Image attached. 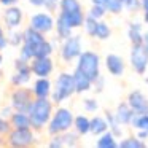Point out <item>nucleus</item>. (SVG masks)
Segmentation results:
<instances>
[{"label": "nucleus", "instance_id": "nucleus-7", "mask_svg": "<svg viewBox=\"0 0 148 148\" xmlns=\"http://www.w3.org/2000/svg\"><path fill=\"white\" fill-rule=\"evenodd\" d=\"M129 62L131 67L135 70V73L145 75L148 70V51L145 49V46L142 45H132L131 54H129Z\"/></svg>", "mask_w": 148, "mask_h": 148}, {"label": "nucleus", "instance_id": "nucleus-32", "mask_svg": "<svg viewBox=\"0 0 148 148\" xmlns=\"http://www.w3.org/2000/svg\"><path fill=\"white\" fill-rule=\"evenodd\" d=\"M59 135H61V140H62V147H77L78 137H80V135L75 131L72 132V129H70V131H65Z\"/></svg>", "mask_w": 148, "mask_h": 148}, {"label": "nucleus", "instance_id": "nucleus-18", "mask_svg": "<svg viewBox=\"0 0 148 148\" xmlns=\"http://www.w3.org/2000/svg\"><path fill=\"white\" fill-rule=\"evenodd\" d=\"M113 116H115V119L121 126H129L131 124L132 116H134V112H132V108L127 105V102H121L118 107H116Z\"/></svg>", "mask_w": 148, "mask_h": 148}, {"label": "nucleus", "instance_id": "nucleus-27", "mask_svg": "<svg viewBox=\"0 0 148 148\" xmlns=\"http://www.w3.org/2000/svg\"><path fill=\"white\" fill-rule=\"evenodd\" d=\"M118 147L119 148H145L147 143L145 140L138 138L137 135H131V137H124L118 142Z\"/></svg>", "mask_w": 148, "mask_h": 148}, {"label": "nucleus", "instance_id": "nucleus-40", "mask_svg": "<svg viewBox=\"0 0 148 148\" xmlns=\"http://www.w3.org/2000/svg\"><path fill=\"white\" fill-rule=\"evenodd\" d=\"M13 113V108H11V105L10 107H5L3 110H2V113H0V116H3V118H10V115Z\"/></svg>", "mask_w": 148, "mask_h": 148}, {"label": "nucleus", "instance_id": "nucleus-29", "mask_svg": "<svg viewBox=\"0 0 148 148\" xmlns=\"http://www.w3.org/2000/svg\"><path fill=\"white\" fill-rule=\"evenodd\" d=\"M112 37V27L105 23V21H97V27H96V34H94V38L97 40H108Z\"/></svg>", "mask_w": 148, "mask_h": 148}, {"label": "nucleus", "instance_id": "nucleus-17", "mask_svg": "<svg viewBox=\"0 0 148 148\" xmlns=\"http://www.w3.org/2000/svg\"><path fill=\"white\" fill-rule=\"evenodd\" d=\"M43 40H45V34L38 32V30H35V29H32L30 26L27 27V29H24V32H23V43H24V45H27V46H30L32 51L43 42Z\"/></svg>", "mask_w": 148, "mask_h": 148}, {"label": "nucleus", "instance_id": "nucleus-6", "mask_svg": "<svg viewBox=\"0 0 148 148\" xmlns=\"http://www.w3.org/2000/svg\"><path fill=\"white\" fill-rule=\"evenodd\" d=\"M83 46H81V37L80 35H70L62 40L61 46V58L64 62L77 61V58L81 54Z\"/></svg>", "mask_w": 148, "mask_h": 148}, {"label": "nucleus", "instance_id": "nucleus-22", "mask_svg": "<svg viewBox=\"0 0 148 148\" xmlns=\"http://www.w3.org/2000/svg\"><path fill=\"white\" fill-rule=\"evenodd\" d=\"M105 131H108V123H107L105 116H92L91 118V124H89V134L97 135L103 134Z\"/></svg>", "mask_w": 148, "mask_h": 148}, {"label": "nucleus", "instance_id": "nucleus-19", "mask_svg": "<svg viewBox=\"0 0 148 148\" xmlns=\"http://www.w3.org/2000/svg\"><path fill=\"white\" fill-rule=\"evenodd\" d=\"M11 127H30V118L27 112H19V110H13V113L8 118Z\"/></svg>", "mask_w": 148, "mask_h": 148}, {"label": "nucleus", "instance_id": "nucleus-33", "mask_svg": "<svg viewBox=\"0 0 148 148\" xmlns=\"http://www.w3.org/2000/svg\"><path fill=\"white\" fill-rule=\"evenodd\" d=\"M7 40H8V45H11V46H21V43H23V32H19L18 29H10Z\"/></svg>", "mask_w": 148, "mask_h": 148}, {"label": "nucleus", "instance_id": "nucleus-45", "mask_svg": "<svg viewBox=\"0 0 148 148\" xmlns=\"http://www.w3.org/2000/svg\"><path fill=\"white\" fill-rule=\"evenodd\" d=\"M29 2L34 7H43V2H45V0H29Z\"/></svg>", "mask_w": 148, "mask_h": 148}, {"label": "nucleus", "instance_id": "nucleus-16", "mask_svg": "<svg viewBox=\"0 0 148 148\" xmlns=\"http://www.w3.org/2000/svg\"><path fill=\"white\" fill-rule=\"evenodd\" d=\"M72 77H73V84H75V94H84L92 89V81L78 69H75Z\"/></svg>", "mask_w": 148, "mask_h": 148}, {"label": "nucleus", "instance_id": "nucleus-24", "mask_svg": "<svg viewBox=\"0 0 148 148\" xmlns=\"http://www.w3.org/2000/svg\"><path fill=\"white\" fill-rule=\"evenodd\" d=\"M96 147H99V148H118V138L110 131H105L103 134L97 135Z\"/></svg>", "mask_w": 148, "mask_h": 148}, {"label": "nucleus", "instance_id": "nucleus-47", "mask_svg": "<svg viewBox=\"0 0 148 148\" xmlns=\"http://www.w3.org/2000/svg\"><path fill=\"white\" fill-rule=\"evenodd\" d=\"M143 23L148 24V11H143Z\"/></svg>", "mask_w": 148, "mask_h": 148}, {"label": "nucleus", "instance_id": "nucleus-21", "mask_svg": "<svg viewBox=\"0 0 148 148\" xmlns=\"http://www.w3.org/2000/svg\"><path fill=\"white\" fill-rule=\"evenodd\" d=\"M127 38L131 45H140L143 38V26L142 23H131L127 27Z\"/></svg>", "mask_w": 148, "mask_h": 148}, {"label": "nucleus", "instance_id": "nucleus-9", "mask_svg": "<svg viewBox=\"0 0 148 148\" xmlns=\"http://www.w3.org/2000/svg\"><path fill=\"white\" fill-rule=\"evenodd\" d=\"M14 69H16V72H14V75L10 80L11 84L16 86V88L18 86H26L30 81V78H32V72H30L29 62H26V61L18 58L16 61H14Z\"/></svg>", "mask_w": 148, "mask_h": 148}, {"label": "nucleus", "instance_id": "nucleus-25", "mask_svg": "<svg viewBox=\"0 0 148 148\" xmlns=\"http://www.w3.org/2000/svg\"><path fill=\"white\" fill-rule=\"evenodd\" d=\"M54 29H56V35H58L59 40H64V38H67V37H70L72 30H73L62 18H59V16L56 18V21H54Z\"/></svg>", "mask_w": 148, "mask_h": 148}, {"label": "nucleus", "instance_id": "nucleus-15", "mask_svg": "<svg viewBox=\"0 0 148 148\" xmlns=\"http://www.w3.org/2000/svg\"><path fill=\"white\" fill-rule=\"evenodd\" d=\"M32 94L34 97L37 99H46V97L51 96V91H53V83L48 80V77H43V78H37L35 83L32 86Z\"/></svg>", "mask_w": 148, "mask_h": 148}, {"label": "nucleus", "instance_id": "nucleus-49", "mask_svg": "<svg viewBox=\"0 0 148 148\" xmlns=\"http://www.w3.org/2000/svg\"><path fill=\"white\" fill-rule=\"evenodd\" d=\"M2 62H3V56L0 54V65H2Z\"/></svg>", "mask_w": 148, "mask_h": 148}, {"label": "nucleus", "instance_id": "nucleus-1", "mask_svg": "<svg viewBox=\"0 0 148 148\" xmlns=\"http://www.w3.org/2000/svg\"><path fill=\"white\" fill-rule=\"evenodd\" d=\"M54 110V103L49 97L46 99H37L34 97V102L29 108V118H30V127L34 131H42L48 124L49 118Z\"/></svg>", "mask_w": 148, "mask_h": 148}, {"label": "nucleus", "instance_id": "nucleus-28", "mask_svg": "<svg viewBox=\"0 0 148 148\" xmlns=\"http://www.w3.org/2000/svg\"><path fill=\"white\" fill-rule=\"evenodd\" d=\"M53 51H54V46L49 40H43L35 49H34V58H46V56H51Z\"/></svg>", "mask_w": 148, "mask_h": 148}, {"label": "nucleus", "instance_id": "nucleus-48", "mask_svg": "<svg viewBox=\"0 0 148 148\" xmlns=\"http://www.w3.org/2000/svg\"><path fill=\"white\" fill-rule=\"evenodd\" d=\"M3 35H5V34H3V29H2V26H0V38H2Z\"/></svg>", "mask_w": 148, "mask_h": 148}, {"label": "nucleus", "instance_id": "nucleus-38", "mask_svg": "<svg viewBox=\"0 0 148 148\" xmlns=\"http://www.w3.org/2000/svg\"><path fill=\"white\" fill-rule=\"evenodd\" d=\"M84 110L88 113H96L99 110V102L96 99H84Z\"/></svg>", "mask_w": 148, "mask_h": 148}, {"label": "nucleus", "instance_id": "nucleus-12", "mask_svg": "<svg viewBox=\"0 0 148 148\" xmlns=\"http://www.w3.org/2000/svg\"><path fill=\"white\" fill-rule=\"evenodd\" d=\"M126 102H127V105L132 108L134 113H148V97L142 91L138 89L131 91L127 94Z\"/></svg>", "mask_w": 148, "mask_h": 148}, {"label": "nucleus", "instance_id": "nucleus-44", "mask_svg": "<svg viewBox=\"0 0 148 148\" xmlns=\"http://www.w3.org/2000/svg\"><path fill=\"white\" fill-rule=\"evenodd\" d=\"M142 45L145 46V49L148 51V30L147 32H143V38H142Z\"/></svg>", "mask_w": 148, "mask_h": 148}, {"label": "nucleus", "instance_id": "nucleus-11", "mask_svg": "<svg viewBox=\"0 0 148 148\" xmlns=\"http://www.w3.org/2000/svg\"><path fill=\"white\" fill-rule=\"evenodd\" d=\"M30 27L42 34H49L54 29V18L51 16V13H35L30 18Z\"/></svg>", "mask_w": 148, "mask_h": 148}, {"label": "nucleus", "instance_id": "nucleus-41", "mask_svg": "<svg viewBox=\"0 0 148 148\" xmlns=\"http://www.w3.org/2000/svg\"><path fill=\"white\" fill-rule=\"evenodd\" d=\"M18 2H19V0H0V5H2V7H11V5H16Z\"/></svg>", "mask_w": 148, "mask_h": 148}, {"label": "nucleus", "instance_id": "nucleus-46", "mask_svg": "<svg viewBox=\"0 0 148 148\" xmlns=\"http://www.w3.org/2000/svg\"><path fill=\"white\" fill-rule=\"evenodd\" d=\"M140 8L143 11H148V0H140Z\"/></svg>", "mask_w": 148, "mask_h": 148}, {"label": "nucleus", "instance_id": "nucleus-20", "mask_svg": "<svg viewBox=\"0 0 148 148\" xmlns=\"http://www.w3.org/2000/svg\"><path fill=\"white\" fill-rule=\"evenodd\" d=\"M59 18H62L72 29H78V27L83 26L84 13H83V10L73 11V13H64V11H61V13H59Z\"/></svg>", "mask_w": 148, "mask_h": 148}, {"label": "nucleus", "instance_id": "nucleus-43", "mask_svg": "<svg viewBox=\"0 0 148 148\" xmlns=\"http://www.w3.org/2000/svg\"><path fill=\"white\" fill-rule=\"evenodd\" d=\"M8 46V40H7V37H2V38H0V51H2V49H5Z\"/></svg>", "mask_w": 148, "mask_h": 148}, {"label": "nucleus", "instance_id": "nucleus-3", "mask_svg": "<svg viewBox=\"0 0 148 148\" xmlns=\"http://www.w3.org/2000/svg\"><path fill=\"white\" fill-rule=\"evenodd\" d=\"M72 126H73V113L65 107H58L56 110H53V115L46 127H48L49 135H56L65 131H70Z\"/></svg>", "mask_w": 148, "mask_h": 148}, {"label": "nucleus", "instance_id": "nucleus-34", "mask_svg": "<svg viewBox=\"0 0 148 148\" xmlns=\"http://www.w3.org/2000/svg\"><path fill=\"white\" fill-rule=\"evenodd\" d=\"M81 27H84V32H86L89 37H94V34H96V27H97V19H94V18H91V16L86 14Z\"/></svg>", "mask_w": 148, "mask_h": 148}, {"label": "nucleus", "instance_id": "nucleus-4", "mask_svg": "<svg viewBox=\"0 0 148 148\" xmlns=\"http://www.w3.org/2000/svg\"><path fill=\"white\" fill-rule=\"evenodd\" d=\"M77 69L83 72L91 81H96L100 77V58L94 51H81L77 58Z\"/></svg>", "mask_w": 148, "mask_h": 148}, {"label": "nucleus", "instance_id": "nucleus-31", "mask_svg": "<svg viewBox=\"0 0 148 148\" xmlns=\"http://www.w3.org/2000/svg\"><path fill=\"white\" fill-rule=\"evenodd\" d=\"M59 10L64 13H73V11H80L81 8L80 0H59Z\"/></svg>", "mask_w": 148, "mask_h": 148}, {"label": "nucleus", "instance_id": "nucleus-5", "mask_svg": "<svg viewBox=\"0 0 148 148\" xmlns=\"http://www.w3.org/2000/svg\"><path fill=\"white\" fill-rule=\"evenodd\" d=\"M7 142L10 147L26 148L35 143L37 137L32 127H11L7 134Z\"/></svg>", "mask_w": 148, "mask_h": 148}, {"label": "nucleus", "instance_id": "nucleus-42", "mask_svg": "<svg viewBox=\"0 0 148 148\" xmlns=\"http://www.w3.org/2000/svg\"><path fill=\"white\" fill-rule=\"evenodd\" d=\"M135 135H137L138 138H142V140L148 138V132L147 131H135Z\"/></svg>", "mask_w": 148, "mask_h": 148}, {"label": "nucleus", "instance_id": "nucleus-50", "mask_svg": "<svg viewBox=\"0 0 148 148\" xmlns=\"http://www.w3.org/2000/svg\"><path fill=\"white\" fill-rule=\"evenodd\" d=\"M145 83H147V84H148V78H145Z\"/></svg>", "mask_w": 148, "mask_h": 148}, {"label": "nucleus", "instance_id": "nucleus-35", "mask_svg": "<svg viewBox=\"0 0 148 148\" xmlns=\"http://www.w3.org/2000/svg\"><path fill=\"white\" fill-rule=\"evenodd\" d=\"M105 14H107L105 8H103V7H100V5H94V3L91 5L89 11H88V16L94 18V19H97V21L103 19V18H105Z\"/></svg>", "mask_w": 148, "mask_h": 148}, {"label": "nucleus", "instance_id": "nucleus-2", "mask_svg": "<svg viewBox=\"0 0 148 148\" xmlns=\"http://www.w3.org/2000/svg\"><path fill=\"white\" fill-rule=\"evenodd\" d=\"M75 94V84H73V77L69 72H62L58 75L54 81V86H53L51 96L49 99L53 100V103L59 105L64 100H67L69 97H72Z\"/></svg>", "mask_w": 148, "mask_h": 148}, {"label": "nucleus", "instance_id": "nucleus-14", "mask_svg": "<svg viewBox=\"0 0 148 148\" xmlns=\"http://www.w3.org/2000/svg\"><path fill=\"white\" fill-rule=\"evenodd\" d=\"M105 69L112 77H121L126 70L124 59L118 54H107L105 56Z\"/></svg>", "mask_w": 148, "mask_h": 148}, {"label": "nucleus", "instance_id": "nucleus-8", "mask_svg": "<svg viewBox=\"0 0 148 148\" xmlns=\"http://www.w3.org/2000/svg\"><path fill=\"white\" fill-rule=\"evenodd\" d=\"M10 105L13 110H19V112H29L30 105L34 102V94L30 89L24 86H18L16 89L11 92L10 97Z\"/></svg>", "mask_w": 148, "mask_h": 148}, {"label": "nucleus", "instance_id": "nucleus-51", "mask_svg": "<svg viewBox=\"0 0 148 148\" xmlns=\"http://www.w3.org/2000/svg\"><path fill=\"white\" fill-rule=\"evenodd\" d=\"M0 78H2V73H0Z\"/></svg>", "mask_w": 148, "mask_h": 148}, {"label": "nucleus", "instance_id": "nucleus-26", "mask_svg": "<svg viewBox=\"0 0 148 148\" xmlns=\"http://www.w3.org/2000/svg\"><path fill=\"white\" fill-rule=\"evenodd\" d=\"M135 131H147L148 132V113H134L131 124Z\"/></svg>", "mask_w": 148, "mask_h": 148}, {"label": "nucleus", "instance_id": "nucleus-23", "mask_svg": "<svg viewBox=\"0 0 148 148\" xmlns=\"http://www.w3.org/2000/svg\"><path fill=\"white\" fill-rule=\"evenodd\" d=\"M89 124H91V118H88L86 115H78L73 116V131L78 135H86L89 134Z\"/></svg>", "mask_w": 148, "mask_h": 148}, {"label": "nucleus", "instance_id": "nucleus-30", "mask_svg": "<svg viewBox=\"0 0 148 148\" xmlns=\"http://www.w3.org/2000/svg\"><path fill=\"white\" fill-rule=\"evenodd\" d=\"M105 119H107V123H108V131L112 132L116 138H119L123 135V126L115 119V116H113L112 112H105Z\"/></svg>", "mask_w": 148, "mask_h": 148}, {"label": "nucleus", "instance_id": "nucleus-36", "mask_svg": "<svg viewBox=\"0 0 148 148\" xmlns=\"http://www.w3.org/2000/svg\"><path fill=\"white\" fill-rule=\"evenodd\" d=\"M105 11L107 13H112V14H119L123 11V5L119 0H108L105 5Z\"/></svg>", "mask_w": 148, "mask_h": 148}, {"label": "nucleus", "instance_id": "nucleus-37", "mask_svg": "<svg viewBox=\"0 0 148 148\" xmlns=\"http://www.w3.org/2000/svg\"><path fill=\"white\" fill-rule=\"evenodd\" d=\"M123 8L127 11H137L140 10V0H119Z\"/></svg>", "mask_w": 148, "mask_h": 148}, {"label": "nucleus", "instance_id": "nucleus-10", "mask_svg": "<svg viewBox=\"0 0 148 148\" xmlns=\"http://www.w3.org/2000/svg\"><path fill=\"white\" fill-rule=\"evenodd\" d=\"M29 65H30L32 75H35L38 78L49 77L53 73V70H54V62H53L51 56H46V58H34L29 62Z\"/></svg>", "mask_w": 148, "mask_h": 148}, {"label": "nucleus", "instance_id": "nucleus-13", "mask_svg": "<svg viewBox=\"0 0 148 148\" xmlns=\"http://www.w3.org/2000/svg\"><path fill=\"white\" fill-rule=\"evenodd\" d=\"M23 18H24L23 10L19 7H16V5H11V7H7V10L3 13V23L8 30L18 29L21 26V23H23Z\"/></svg>", "mask_w": 148, "mask_h": 148}, {"label": "nucleus", "instance_id": "nucleus-39", "mask_svg": "<svg viewBox=\"0 0 148 148\" xmlns=\"http://www.w3.org/2000/svg\"><path fill=\"white\" fill-rule=\"evenodd\" d=\"M10 129H11L10 121L7 118H3V116H0V135H7L10 132Z\"/></svg>", "mask_w": 148, "mask_h": 148}]
</instances>
